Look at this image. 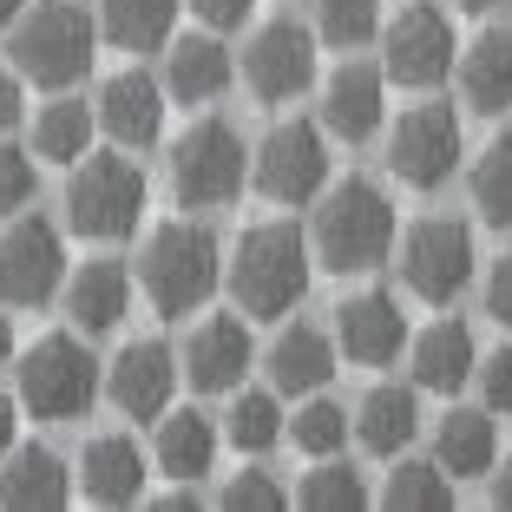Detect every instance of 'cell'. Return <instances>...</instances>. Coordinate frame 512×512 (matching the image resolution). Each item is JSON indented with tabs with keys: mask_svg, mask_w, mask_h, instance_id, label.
<instances>
[{
	"mask_svg": "<svg viewBox=\"0 0 512 512\" xmlns=\"http://www.w3.org/2000/svg\"><path fill=\"white\" fill-rule=\"evenodd\" d=\"M158 506H165V512H191V506H197V493H191V480H184V486H178V493H165V499H158Z\"/></svg>",
	"mask_w": 512,
	"mask_h": 512,
	"instance_id": "45",
	"label": "cell"
},
{
	"mask_svg": "<svg viewBox=\"0 0 512 512\" xmlns=\"http://www.w3.org/2000/svg\"><path fill=\"white\" fill-rule=\"evenodd\" d=\"M460 165V119L453 106H414L388 132V171L407 191H440Z\"/></svg>",
	"mask_w": 512,
	"mask_h": 512,
	"instance_id": "11",
	"label": "cell"
},
{
	"mask_svg": "<svg viewBox=\"0 0 512 512\" xmlns=\"http://www.w3.org/2000/svg\"><path fill=\"white\" fill-rule=\"evenodd\" d=\"M224 276V256H217V237L204 224H158L138 256V283H145V302L158 316H191L204 309Z\"/></svg>",
	"mask_w": 512,
	"mask_h": 512,
	"instance_id": "3",
	"label": "cell"
},
{
	"mask_svg": "<svg viewBox=\"0 0 512 512\" xmlns=\"http://www.w3.org/2000/svg\"><path fill=\"white\" fill-rule=\"evenodd\" d=\"M493 506H512V453H506V467L493 473Z\"/></svg>",
	"mask_w": 512,
	"mask_h": 512,
	"instance_id": "44",
	"label": "cell"
},
{
	"mask_svg": "<svg viewBox=\"0 0 512 512\" xmlns=\"http://www.w3.org/2000/svg\"><path fill=\"white\" fill-rule=\"evenodd\" d=\"M316 27L329 46H362L381 33V0H316Z\"/></svg>",
	"mask_w": 512,
	"mask_h": 512,
	"instance_id": "35",
	"label": "cell"
},
{
	"mask_svg": "<svg viewBox=\"0 0 512 512\" xmlns=\"http://www.w3.org/2000/svg\"><path fill=\"white\" fill-rule=\"evenodd\" d=\"M92 40H99V27L86 20L79 0H33V14L14 20V73L66 92L73 79H86Z\"/></svg>",
	"mask_w": 512,
	"mask_h": 512,
	"instance_id": "4",
	"label": "cell"
},
{
	"mask_svg": "<svg viewBox=\"0 0 512 512\" xmlns=\"http://www.w3.org/2000/svg\"><path fill=\"white\" fill-rule=\"evenodd\" d=\"M329 375H335V342L322 329L296 322V329H283L270 342V388L276 394H316V388H329Z\"/></svg>",
	"mask_w": 512,
	"mask_h": 512,
	"instance_id": "26",
	"label": "cell"
},
{
	"mask_svg": "<svg viewBox=\"0 0 512 512\" xmlns=\"http://www.w3.org/2000/svg\"><path fill=\"white\" fill-rule=\"evenodd\" d=\"M178 381H184V362L165 342H125L106 368L112 407H119L125 421H158L171 407V388H178Z\"/></svg>",
	"mask_w": 512,
	"mask_h": 512,
	"instance_id": "14",
	"label": "cell"
},
{
	"mask_svg": "<svg viewBox=\"0 0 512 512\" xmlns=\"http://www.w3.org/2000/svg\"><path fill=\"white\" fill-rule=\"evenodd\" d=\"M302 506L309 512H362L368 506V486H362V473L355 467H342V460H316V473H302Z\"/></svg>",
	"mask_w": 512,
	"mask_h": 512,
	"instance_id": "34",
	"label": "cell"
},
{
	"mask_svg": "<svg viewBox=\"0 0 512 512\" xmlns=\"http://www.w3.org/2000/svg\"><path fill=\"white\" fill-rule=\"evenodd\" d=\"M92 119L86 99H53V106L33 119V158H53V165H79L92 145Z\"/></svg>",
	"mask_w": 512,
	"mask_h": 512,
	"instance_id": "30",
	"label": "cell"
},
{
	"mask_svg": "<svg viewBox=\"0 0 512 512\" xmlns=\"http://www.w3.org/2000/svg\"><path fill=\"white\" fill-rule=\"evenodd\" d=\"M73 499V473L53 447H14L0 467V506L7 512H60Z\"/></svg>",
	"mask_w": 512,
	"mask_h": 512,
	"instance_id": "19",
	"label": "cell"
},
{
	"mask_svg": "<svg viewBox=\"0 0 512 512\" xmlns=\"http://www.w3.org/2000/svg\"><path fill=\"white\" fill-rule=\"evenodd\" d=\"M453 7H467V14H493L499 0H453Z\"/></svg>",
	"mask_w": 512,
	"mask_h": 512,
	"instance_id": "48",
	"label": "cell"
},
{
	"mask_svg": "<svg viewBox=\"0 0 512 512\" xmlns=\"http://www.w3.org/2000/svg\"><path fill=\"white\" fill-rule=\"evenodd\" d=\"M158 467L171 480H191V486L217 467V427L197 407H165L158 414Z\"/></svg>",
	"mask_w": 512,
	"mask_h": 512,
	"instance_id": "27",
	"label": "cell"
},
{
	"mask_svg": "<svg viewBox=\"0 0 512 512\" xmlns=\"http://www.w3.org/2000/svg\"><path fill=\"white\" fill-rule=\"evenodd\" d=\"M224 421H230L224 434H230V447H237V453H270L276 440L289 434V421H283V407H276V394H237Z\"/></svg>",
	"mask_w": 512,
	"mask_h": 512,
	"instance_id": "33",
	"label": "cell"
},
{
	"mask_svg": "<svg viewBox=\"0 0 512 512\" xmlns=\"http://www.w3.org/2000/svg\"><path fill=\"white\" fill-rule=\"evenodd\" d=\"M316 256L322 270L335 276H362V270H381L394 256V204L381 184L368 178H342L322 191L316 204Z\"/></svg>",
	"mask_w": 512,
	"mask_h": 512,
	"instance_id": "2",
	"label": "cell"
},
{
	"mask_svg": "<svg viewBox=\"0 0 512 512\" xmlns=\"http://www.w3.org/2000/svg\"><path fill=\"white\" fill-rule=\"evenodd\" d=\"M7 362H14V322L0 316V368H7Z\"/></svg>",
	"mask_w": 512,
	"mask_h": 512,
	"instance_id": "46",
	"label": "cell"
},
{
	"mask_svg": "<svg viewBox=\"0 0 512 512\" xmlns=\"http://www.w3.org/2000/svg\"><path fill=\"white\" fill-rule=\"evenodd\" d=\"M66 283V243L46 217H14L0 237V302L14 309H40L53 289Z\"/></svg>",
	"mask_w": 512,
	"mask_h": 512,
	"instance_id": "12",
	"label": "cell"
},
{
	"mask_svg": "<svg viewBox=\"0 0 512 512\" xmlns=\"http://www.w3.org/2000/svg\"><path fill=\"white\" fill-rule=\"evenodd\" d=\"M14 434H20V401L0 394V453H14Z\"/></svg>",
	"mask_w": 512,
	"mask_h": 512,
	"instance_id": "43",
	"label": "cell"
},
{
	"mask_svg": "<svg viewBox=\"0 0 512 512\" xmlns=\"http://www.w3.org/2000/svg\"><path fill=\"white\" fill-rule=\"evenodd\" d=\"M79 486L92 506H132L145 493V453L132 434H99L79 453Z\"/></svg>",
	"mask_w": 512,
	"mask_h": 512,
	"instance_id": "20",
	"label": "cell"
},
{
	"mask_svg": "<svg viewBox=\"0 0 512 512\" xmlns=\"http://www.w3.org/2000/svg\"><path fill=\"white\" fill-rule=\"evenodd\" d=\"M381 99H388V73L375 66L348 60L322 79V132L329 138H348V145H362V138L381 132Z\"/></svg>",
	"mask_w": 512,
	"mask_h": 512,
	"instance_id": "17",
	"label": "cell"
},
{
	"mask_svg": "<svg viewBox=\"0 0 512 512\" xmlns=\"http://www.w3.org/2000/svg\"><path fill=\"white\" fill-rule=\"evenodd\" d=\"M460 92L473 112H512V27H486L460 53Z\"/></svg>",
	"mask_w": 512,
	"mask_h": 512,
	"instance_id": "25",
	"label": "cell"
},
{
	"mask_svg": "<svg viewBox=\"0 0 512 512\" xmlns=\"http://www.w3.org/2000/svg\"><path fill=\"white\" fill-rule=\"evenodd\" d=\"M381 506H394V512H447L453 506V473L440 467V460H401V467L388 473Z\"/></svg>",
	"mask_w": 512,
	"mask_h": 512,
	"instance_id": "31",
	"label": "cell"
},
{
	"mask_svg": "<svg viewBox=\"0 0 512 512\" xmlns=\"http://www.w3.org/2000/svg\"><path fill=\"white\" fill-rule=\"evenodd\" d=\"M289 440H296L302 453L329 460V453L348 440V414H342L335 401H302V407H296V421H289Z\"/></svg>",
	"mask_w": 512,
	"mask_h": 512,
	"instance_id": "36",
	"label": "cell"
},
{
	"mask_svg": "<svg viewBox=\"0 0 512 512\" xmlns=\"http://www.w3.org/2000/svg\"><path fill=\"white\" fill-rule=\"evenodd\" d=\"M401 283L421 302H453L473 283V230L453 217H421L401 237Z\"/></svg>",
	"mask_w": 512,
	"mask_h": 512,
	"instance_id": "9",
	"label": "cell"
},
{
	"mask_svg": "<svg viewBox=\"0 0 512 512\" xmlns=\"http://www.w3.org/2000/svg\"><path fill=\"white\" fill-rule=\"evenodd\" d=\"M171 191L184 211H217L243 191V138L224 119H197L171 145Z\"/></svg>",
	"mask_w": 512,
	"mask_h": 512,
	"instance_id": "7",
	"label": "cell"
},
{
	"mask_svg": "<svg viewBox=\"0 0 512 512\" xmlns=\"http://www.w3.org/2000/svg\"><path fill=\"white\" fill-rule=\"evenodd\" d=\"M256 191L270 204H309L329 191V138L309 119H283L256 145Z\"/></svg>",
	"mask_w": 512,
	"mask_h": 512,
	"instance_id": "8",
	"label": "cell"
},
{
	"mask_svg": "<svg viewBox=\"0 0 512 512\" xmlns=\"http://www.w3.org/2000/svg\"><path fill=\"white\" fill-rule=\"evenodd\" d=\"M434 460L453 480H486L499 467V434H493V407H447V421L434 434Z\"/></svg>",
	"mask_w": 512,
	"mask_h": 512,
	"instance_id": "23",
	"label": "cell"
},
{
	"mask_svg": "<svg viewBox=\"0 0 512 512\" xmlns=\"http://www.w3.org/2000/svg\"><path fill=\"white\" fill-rule=\"evenodd\" d=\"M381 73L414 86V92L440 86L453 73V20L440 7H427V0L401 7V20L381 27Z\"/></svg>",
	"mask_w": 512,
	"mask_h": 512,
	"instance_id": "10",
	"label": "cell"
},
{
	"mask_svg": "<svg viewBox=\"0 0 512 512\" xmlns=\"http://www.w3.org/2000/svg\"><path fill=\"white\" fill-rule=\"evenodd\" d=\"M99 125L112 132V145L125 151H145L158 145V132H165V86L151 73H112L106 86H99Z\"/></svg>",
	"mask_w": 512,
	"mask_h": 512,
	"instance_id": "18",
	"label": "cell"
},
{
	"mask_svg": "<svg viewBox=\"0 0 512 512\" xmlns=\"http://www.w3.org/2000/svg\"><path fill=\"white\" fill-rule=\"evenodd\" d=\"M473 204L486 224L512 230V132H499L493 145L473 158Z\"/></svg>",
	"mask_w": 512,
	"mask_h": 512,
	"instance_id": "32",
	"label": "cell"
},
{
	"mask_svg": "<svg viewBox=\"0 0 512 512\" xmlns=\"http://www.w3.org/2000/svg\"><path fill=\"white\" fill-rule=\"evenodd\" d=\"M33 197V158L20 145H0V217H14Z\"/></svg>",
	"mask_w": 512,
	"mask_h": 512,
	"instance_id": "38",
	"label": "cell"
},
{
	"mask_svg": "<svg viewBox=\"0 0 512 512\" xmlns=\"http://www.w3.org/2000/svg\"><path fill=\"white\" fill-rule=\"evenodd\" d=\"M20 125V73H0V132Z\"/></svg>",
	"mask_w": 512,
	"mask_h": 512,
	"instance_id": "42",
	"label": "cell"
},
{
	"mask_svg": "<svg viewBox=\"0 0 512 512\" xmlns=\"http://www.w3.org/2000/svg\"><path fill=\"white\" fill-rule=\"evenodd\" d=\"M309 250H316V243L302 237L296 224H283V217L243 230L237 256H230V296H237L243 316H256V322L289 316V309L309 296V276H316Z\"/></svg>",
	"mask_w": 512,
	"mask_h": 512,
	"instance_id": "1",
	"label": "cell"
},
{
	"mask_svg": "<svg viewBox=\"0 0 512 512\" xmlns=\"http://www.w3.org/2000/svg\"><path fill=\"white\" fill-rule=\"evenodd\" d=\"M243 79H250L256 99H296V92L316 86V33L296 27V20H263L256 40L243 46Z\"/></svg>",
	"mask_w": 512,
	"mask_h": 512,
	"instance_id": "13",
	"label": "cell"
},
{
	"mask_svg": "<svg viewBox=\"0 0 512 512\" xmlns=\"http://www.w3.org/2000/svg\"><path fill=\"white\" fill-rule=\"evenodd\" d=\"M178 362H184V381H191L197 394H230L250 375V329H243L237 316L197 322L191 342L178 348Z\"/></svg>",
	"mask_w": 512,
	"mask_h": 512,
	"instance_id": "16",
	"label": "cell"
},
{
	"mask_svg": "<svg viewBox=\"0 0 512 512\" xmlns=\"http://www.w3.org/2000/svg\"><path fill=\"white\" fill-rule=\"evenodd\" d=\"M125 309H132V270H125V263H112V256L86 263V270L66 283V316H73V329H86V335L119 329Z\"/></svg>",
	"mask_w": 512,
	"mask_h": 512,
	"instance_id": "21",
	"label": "cell"
},
{
	"mask_svg": "<svg viewBox=\"0 0 512 512\" xmlns=\"http://www.w3.org/2000/svg\"><path fill=\"white\" fill-rule=\"evenodd\" d=\"M473 375H480V348L467 322H434L414 335V381L427 394H460Z\"/></svg>",
	"mask_w": 512,
	"mask_h": 512,
	"instance_id": "22",
	"label": "cell"
},
{
	"mask_svg": "<svg viewBox=\"0 0 512 512\" xmlns=\"http://www.w3.org/2000/svg\"><path fill=\"white\" fill-rule=\"evenodd\" d=\"M250 7H256V0H191V14L204 20V27H217V33H224V27H243V20H250Z\"/></svg>",
	"mask_w": 512,
	"mask_h": 512,
	"instance_id": "41",
	"label": "cell"
},
{
	"mask_svg": "<svg viewBox=\"0 0 512 512\" xmlns=\"http://www.w3.org/2000/svg\"><path fill=\"white\" fill-rule=\"evenodd\" d=\"M14 375H20V407L33 421H79L99 394V362L79 335H40Z\"/></svg>",
	"mask_w": 512,
	"mask_h": 512,
	"instance_id": "6",
	"label": "cell"
},
{
	"mask_svg": "<svg viewBox=\"0 0 512 512\" xmlns=\"http://www.w3.org/2000/svg\"><path fill=\"white\" fill-rule=\"evenodd\" d=\"M217 506H224V512H283L289 493L263 467H250V473H237V480L224 486V499H217Z\"/></svg>",
	"mask_w": 512,
	"mask_h": 512,
	"instance_id": "37",
	"label": "cell"
},
{
	"mask_svg": "<svg viewBox=\"0 0 512 512\" xmlns=\"http://www.w3.org/2000/svg\"><path fill=\"white\" fill-rule=\"evenodd\" d=\"M20 14H27V0H0V27H14Z\"/></svg>",
	"mask_w": 512,
	"mask_h": 512,
	"instance_id": "47",
	"label": "cell"
},
{
	"mask_svg": "<svg viewBox=\"0 0 512 512\" xmlns=\"http://www.w3.org/2000/svg\"><path fill=\"white\" fill-rule=\"evenodd\" d=\"M66 217L92 243L132 237L138 217H145V171L119 151H86L73 165V184H66Z\"/></svg>",
	"mask_w": 512,
	"mask_h": 512,
	"instance_id": "5",
	"label": "cell"
},
{
	"mask_svg": "<svg viewBox=\"0 0 512 512\" xmlns=\"http://www.w3.org/2000/svg\"><path fill=\"white\" fill-rule=\"evenodd\" d=\"M414 434H421V401H414V388L381 381V388L362 401V414H355V440H362L368 453L388 460V453H401Z\"/></svg>",
	"mask_w": 512,
	"mask_h": 512,
	"instance_id": "28",
	"label": "cell"
},
{
	"mask_svg": "<svg viewBox=\"0 0 512 512\" xmlns=\"http://www.w3.org/2000/svg\"><path fill=\"white\" fill-rule=\"evenodd\" d=\"M486 316L512 335V256H499L493 276H486Z\"/></svg>",
	"mask_w": 512,
	"mask_h": 512,
	"instance_id": "40",
	"label": "cell"
},
{
	"mask_svg": "<svg viewBox=\"0 0 512 512\" xmlns=\"http://www.w3.org/2000/svg\"><path fill=\"white\" fill-rule=\"evenodd\" d=\"M335 342H342L348 362H362V368H388L394 355H401V342H407V316H401V302H394L388 289H362V296H348L342 309H335Z\"/></svg>",
	"mask_w": 512,
	"mask_h": 512,
	"instance_id": "15",
	"label": "cell"
},
{
	"mask_svg": "<svg viewBox=\"0 0 512 512\" xmlns=\"http://www.w3.org/2000/svg\"><path fill=\"white\" fill-rule=\"evenodd\" d=\"M224 86H230V46L217 40V27L171 40V60H165V92H171V99L204 106V99H217Z\"/></svg>",
	"mask_w": 512,
	"mask_h": 512,
	"instance_id": "24",
	"label": "cell"
},
{
	"mask_svg": "<svg viewBox=\"0 0 512 512\" xmlns=\"http://www.w3.org/2000/svg\"><path fill=\"white\" fill-rule=\"evenodd\" d=\"M171 27H178V0H99V33L125 53L171 46Z\"/></svg>",
	"mask_w": 512,
	"mask_h": 512,
	"instance_id": "29",
	"label": "cell"
},
{
	"mask_svg": "<svg viewBox=\"0 0 512 512\" xmlns=\"http://www.w3.org/2000/svg\"><path fill=\"white\" fill-rule=\"evenodd\" d=\"M480 394L493 414H512V348H499V355L480 362Z\"/></svg>",
	"mask_w": 512,
	"mask_h": 512,
	"instance_id": "39",
	"label": "cell"
}]
</instances>
